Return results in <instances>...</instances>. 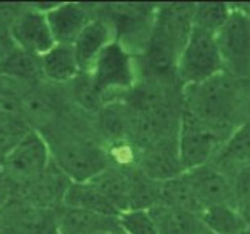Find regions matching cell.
Wrapping results in <instances>:
<instances>
[{
    "instance_id": "cell-9",
    "label": "cell",
    "mask_w": 250,
    "mask_h": 234,
    "mask_svg": "<svg viewBox=\"0 0 250 234\" xmlns=\"http://www.w3.org/2000/svg\"><path fill=\"white\" fill-rule=\"evenodd\" d=\"M136 170L155 182L174 179L184 173L177 149V136L163 138L138 149Z\"/></svg>"
},
{
    "instance_id": "cell-11",
    "label": "cell",
    "mask_w": 250,
    "mask_h": 234,
    "mask_svg": "<svg viewBox=\"0 0 250 234\" xmlns=\"http://www.w3.org/2000/svg\"><path fill=\"white\" fill-rule=\"evenodd\" d=\"M94 6L84 3H56L46 13L56 44L73 46L85 25L95 18V11H92Z\"/></svg>"
},
{
    "instance_id": "cell-23",
    "label": "cell",
    "mask_w": 250,
    "mask_h": 234,
    "mask_svg": "<svg viewBox=\"0 0 250 234\" xmlns=\"http://www.w3.org/2000/svg\"><path fill=\"white\" fill-rule=\"evenodd\" d=\"M231 11L233 3H193V27L215 35L231 16Z\"/></svg>"
},
{
    "instance_id": "cell-24",
    "label": "cell",
    "mask_w": 250,
    "mask_h": 234,
    "mask_svg": "<svg viewBox=\"0 0 250 234\" xmlns=\"http://www.w3.org/2000/svg\"><path fill=\"white\" fill-rule=\"evenodd\" d=\"M119 228L125 234H159L149 209H128L117 217Z\"/></svg>"
},
{
    "instance_id": "cell-14",
    "label": "cell",
    "mask_w": 250,
    "mask_h": 234,
    "mask_svg": "<svg viewBox=\"0 0 250 234\" xmlns=\"http://www.w3.org/2000/svg\"><path fill=\"white\" fill-rule=\"evenodd\" d=\"M159 234H201L206 231L201 215L168 204H155L149 209Z\"/></svg>"
},
{
    "instance_id": "cell-32",
    "label": "cell",
    "mask_w": 250,
    "mask_h": 234,
    "mask_svg": "<svg viewBox=\"0 0 250 234\" xmlns=\"http://www.w3.org/2000/svg\"><path fill=\"white\" fill-rule=\"evenodd\" d=\"M116 231H117V230H116ZM106 234H114V233H106Z\"/></svg>"
},
{
    "instance_id": "cell-8",
    "label": "cell",
    "mask_w": 250,
    "mask_h": 234,
    "mask_svg": "<svg viewBox=\"0 0 250 234\" xmlns=\"http://www.w3.org/2000/svg\"><path fill=\"white\" fill-rule=\"evenodd\" d=\"M2 234H59L56 209L13 199L0 211Z\"/></svg>"
},
{
    "instance_id": "cell-12",
    "label": "cell",
    "mask_w": 250,
    "mask_h": 234,
    "mask_svg": "<svg viewBox=\"0 0 250 234\" xmlns=\"http://www.w3.org/2000/svg\"><path fill=\"white\" fill-rule=\"evenodd\" d=\"M114 40L116 37L113 25L103 15L95 11V18L85 25L80 37L73 43V49L81 73H89L90 68L94 67L97 57Z\"/></svg>"
},
{
    "instance_id": "cell-18",
    "label": "cell",
    "mask_w": 250,
    "mask_h": 234,
    "mask_svg": "<svg viewBox=\"0 0 250 234\" xmlns=\"http://www.w3.org/2000/svg\"><path fill=\"white\" fill-rule=\"evenodd\" d=\"M250 163V119L227 139L212 165L229 174L236 168Z\"/></svg>"
},
{
    "instance_id": "cell-20",
    "label": "cell",
    "mask_w": 250,
    "mask_h": 234,
    "mask_svg": "<svg viewBox=\"0 0 250 234\" xmlns=\"http://www.w3.org/2000/svg\"><path fill=\"white\" fill-rule=\"evenodd\" d=\"M205 228L214 234H244L247 225L233 204H214L201 212Z\"/></svg>"
},
{
    "instance_id": "cell-30",
    "label": "cell",
    "mask_w": 250,
    "mask_h": 234,
    "mask_svg": "<svg viewBox=\"0 0 250 234\" xmlns=\"http://www.w3.org/2000/svg\"><path fill=\"white\" fill-rule=\"evenodd\" d=\"M201 234H214V233H210V231H208V230H206V231H203Z\"/></svg>"
},
{
    "instance_id": "cell-21",
    "label": "cell",
    "mask_w": 250,
    "mask_h": 234,
    "mask_svg": "<svg viewBox=\"0 0 250 234\" xmlns=\"http://www.w3.org/2000/svg\"><path fill=\"white\" fill-rule=\"evenodd\" d=\"M159 203L192 211V212L200 214V215L203 212V206L200 203V199L196 198L193 188L190 185V182L187 180L184 173L174 179L160 182L159 184Z\"/></svg>"
},
{
    "instance_id": "cell-1",
    "label": "cell",
    "mask_w": 250,
    "mask_h": 234,
    "mask_svg": "<svg viewBox=\"0 0 250 234\" xmlns=\"http://www.w3.org/2000/svg\"><path fill=\"white\" fill-rule=\"evenodd\" d=\"M182 95L184 108L219 133L225 142L250 119V98L244 81L228 73L217 75L196 86L184 87Z\"/></svg>"
},
{
    "instance_id": "cell-34",
    "label": "cell",
    "mask_w": 250,
    "mask_h": 234,
    "mask_svg": "<svg viewBox=\"0 0 250 234\" xmlns=\"http://www.w3.org/2000/svg\"><path fill=\"white\" fill-rule=\"evenodd\" d=\"M0 234H2V233H0Z\"/></svg>"
},
{
    "instance_id": "cell-5",
    "label": "cell",
    "mask_w": 250,
    "mask_h": 234,
    "mask_svg": "<svg viewBox=\"0 0 250 234\" xmlns=\"http://www.w3.org/2000/svg\"><path fill=\"white\" fill-rule=\"evenodd\" d=\"M223 144L225 139L219 133L182 106L177 128V149L184 173L212 163Z\"/></svg>"
},
{
    "instance_id": "cell-27",
    "label": "cell",
    "mask_w": 250,
    "mask_h": 234,
    "mask_svg": "<svg viewBox=\"0 0 250 234\" xmlns=\"http://www.w3.org/2000/svg\"><path fill=\"white\" fill-rule=\"evenodd\" d=\"M238 209H239V212H241V215L244 217V222H246V225H247V230H250V203L239 206Z\"/></svg>"
},
{
    "instance_id": "cell-17",
    "label": "cell",
    "mask_w": 250,
    "mask_h": 234,
    "mask_svg": "<svg viewBox=\"0 0 250 234\" xmlns=\"http://www.w3.org/2000/svg\"><path fill=\"white\" fill-rule=\"evenodd\" d=\"M62 206L78 207L104 215L119 217L121 211L92 184V182H71L67 193H65Z\"/></svg>"
},
{
    "instance_id": "cell-6",
    "label": "cell",
    "mask_w": 250,
    "mask_h": 234,
    "mask_svg": "<svg viewBox=\"0 0 250 234\" xmlns=\"http://www.w3.org/2000/svg\"><path fill=\"white\" fill-rule=\"evenodd\" d=\"M225 73L239 81L250 79V15L233 3L231 16L215 34Z\"/></svg>"
},
{
    "instance_id": "cell-3",
    "label": "cell",
    "mask_w": 250,
    "mask_h": 234,
    "mask_svg": "<svg viewBox=\"0 0 250 234\" xmlns=\"http://www.w3.org/2000/svg\"><path fill=\"white\" fill-rule=\"evenodd\" d=\"M225 73L215 35L193 27L177 58L176 78L184 87L206 82Z\"/></svg>"
},
{
    "instance_id": "cell-19",
    "label": "cell",
    "mask_w": 250,
    "mask_h": 234,
    "mask_svg": "<svg viewBox=\"0 0 250 234\" xmlns=\"http://www.w3.org/2000/svg\"><path fill=\"white\" fill-rule=\"evenodd\" d=\"M0 76L10 78L13 81L24 84L42 82V57L15 48L0 63Z\"/></svg>"
},
{
    "instance_id": "cell-33",
    "label": "cell",
    "mask_w": 250,
    "mask_h": 234,
    "mask_svg": "<svg viewBox=\"0 0 250 234\" xmlns=\"http://www.w3.org/2000/svg\"><path fill=\"white\" fill-rule=\"evenodd\" d=\"M0 163H2V157H0Z\"/></svg>"
},
{
    "instance_id": "cell-26",
    "label": "cell",
    "mask_w": 250,
    "mask_h": 234,
    "mask_svg": "<svg viewBox=\"0 0 250 234\" xmlns=\"http://www.w3.org/2000/svg\"><path fill=\"white\" fill-rule=\"evenodd\" d=\"M15 187H13L8 174L5 173L2 163H0V211L15 199Z\"/></svg>"
},
{
    "instance_id": "cell-10",
    "label": "cell",
    "mask_w": 250,
    "mask_h": 234,
    "mask_svg": "<svg viewBox=\"0 0 250 234\" xmlns=\"http://www.w3.org/2000/svg\"><path fill=\"white\" fill-rule=\"evenodd\" d=\"M192 185L203 211L214 204H234L231 177L215 165H203L184 173Z\"/></svg>"
},
{
    "instance_id": "cell-7",
    "label": "cell",
    "mask_w": 250,
    "mask_h": 234,
    "mask_svg": "<svg viewBox=\"0 0 250 234\" xmlns=\"http://www.w3.org/2000/svg\"><path fill=\"white\" fill-rule=\"evenodd\" d=\"M10 37L15 46L29 54L42 57L56 46L46 13L35 5H24L10 22Z\"/></svg>"
},
{
    "instance_id": "cell-29",
    "label": "cell",
    "mask_w": 250,
    "mask_h": 234,
    "mask_svg": "<svg viewBox=\"0 0 250 234\" xmlns=\"http://www.w3.org/2000/svg\"><path fill=\"white\" fill-rule=\"evenodd\" d=\"M114 234H125V233H124V231H122V230L119 228V230H117V231H114Z\"/></svg>"
},
{
    "instance_id": "cell-16",
    "label": "cell",
    "mask_w": 250,
    "mask_h": 234,
    "mask_svg": "<svg viewBox=\"0 0 250 234\" xmlns=\"http://www.w3.org/2000/svg\"><path fill=\"white\" fill-rule=\"evenodd\" d=\"M43 81L48 84H70L81 75L73 46L56 44L49 53L42 56Z\"/></svg>"
},
{
    "instance_id": "cell-13",
    "label": "cell",
    "mask_w": 250,
    "mask_h": 234,
    "mask_svg": "<svg viewBox=\"0 0 250 234\" xmlns=\"http://www.w3.org/2000/svg\"><path fill=\"white\" fill-rule=\"evenodd\" d=\"M59 234H106L119 230L117 217L61 206L56 209Z\"/></svg>"
},
{
    "instance_id": "cell-4",
    "label": "cell",
    "mask_w": 250,
    "mask_h": 234,
    "mask_svg": "<svg viewBox=\"0 0 250 234\" xmlns=\"http://www.w3.org/2000/svg\"><path fill=\"white\" fill-rule=\"evenodd\" d=\"M51 163L49 144L37 130L19 142L10 154H6L2 158V166L15 187V198L40 180Z\"/></svg>"
},
{
    "instance_id": "cell-25",
    "label": "cell",
    "mask_w": 250,
    "mask_h": 234,
    "mask_svg": "<svg viewBox=\"0 0 250 234\" xmlns=\"http://www.w3.org/2000/svg\"><path fill=\"white\" fill-rule=\"evenodd\" d=\"M228 176L231 177L233 182L236 207L250 203V163L236 168Z\"/></svg>"
},
{
    "instance_id": "cell-15",
    "label": "cell",
    "mask_w": 250,
    "mask_h": 234,
    "mask_svg": "<svg viewBox=\"0 0 250 234\" xmlns=\"http://www.w3.org/2000/svg\"><path fill=\"white\" fill-rule=\"evenodd\" d=\"M135 168H122L111 163L90 182L113 203L121 212L130 206L131 185H133Z\"/></svg>"
},
{
    "instance_id": "cell-22",
    "label": "cell",
    "mask_w": 250,
    "mask_h": 234,
    "mask_svg": "<svg viewBox=\"0 0 250 234\" xmlns=\"http://www.w3.org/2000/svg\"><path fill=\"white\" fill-rule=\"evenodd\" d=\"M32 132L34 128L21 113L0 106V157L10 154Z\"/></svg>"
},
{
    "instance_id": "cell-2",
    "label": "cell",
    "mask_w": 250,
    "mask_h": 234,
    "mask_svg": "<svg viewBox=\"0 0 250 234\" xmlns=\"http://www.w3.org/2000/svg\"><path fill=\"white\" fill-rule=\"evenodd\" d=\"M130 51L125 49L119 41L109 43L97 57L94 67L87 73L92 87L100 101H116L119 94L133 90L138 82L140 67Z\"/></svg>"
},
{
    "instance_id": "cell-28",
    "label": "cell",
    "mask_w": 250,
    "mask_h": 234,
    "mask_svg": "<svg viewBox=\"0 0 250 234\" xmlns=\"http://www.w3.org/2000/svg\"><path fill=\"white\" fill-rule=\"evenodd\" d=\"M238 6L241 10H244L246 13H249V15H250V3H239Z\"/></svg>"
},
{
    "instance_id": "cell-31",
    "label": "cell",
    "mask_w": 250,
    "mask_h": 234,
    "mask_svg": "<svg viewBox=\"0 0 250 234\" xmlns=\"http://www.w3.org/2000/svg\"><path fill=\"white\" fill-rule=\"evenodd\" d=\"M244 234H250V230H246V233Z\"/></svg>"
}]
</instances>
